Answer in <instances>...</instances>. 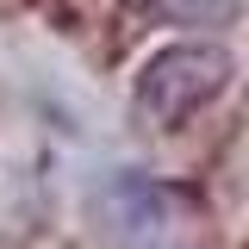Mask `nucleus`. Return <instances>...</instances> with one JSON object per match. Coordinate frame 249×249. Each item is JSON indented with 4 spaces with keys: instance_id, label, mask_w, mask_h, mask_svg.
Instances as JSON below:
<instances>
[{
    "instance_id": "1",
    "label": "nucleus",
    "mask_w": 249,
    "mask_h": 249,
    "mask_svg": "<svg viewBox=\"0 0 249 249\" xmlns=\"http://www.w3.org/2000/svg\"><path fill=\"white\" fill-rule=\"evenodd\" d=\"M231 81V50L212 44V37H187V44H168L143 62L137 75V112L162 131L187 124L199 106H212Z\"/></svg>"
},
{
    "instance_id": "2",
    "label": "nucleus",
    "mask_w": 249,
    "mask_h": 249,
    "mask_svg": "<svg viewBox=\"0 0 249 249\" xmlns=\"http://www.w3.org/2000/svg\"><path fill=\"white\" fill-rule=\"evenodd\" d=\"M168 25H231L237 0H150Z\"/></svg>"
}]
</instances>
